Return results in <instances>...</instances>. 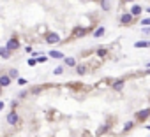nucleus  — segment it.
Returning <instances> with one entry per match:
<instances>
[{"label": "nucleus", "instance_id": "5701e85b", "mask_svg": "<svg viewBox=\"0 0 150 137\" xmlns=\"http://www.w3.org/2000/svg\"><path fill=\"white\" fill-rule=\"evenodd\" d=\"M150 25V18H145V19H141V27H148Z\"/></svg>", "mask_w": 150, "mask_h": 137}, {"label": "nucleus", "instance_id": "4468645a", "mask_svg": "<svg viewBox=\"0 0 150 137\" xmlns=\"http://www.w3.org/2000/svg\"><path fill=\"white\" fill-rule=\"evenodd\" d=\"M64 62H66V65H69V67H76V60H74V58H71V56L64 58Z\"/></svg>", "mask_w": 150, "mask_h": 137}, {"label": "nucleus", "instance_id": "6e6552de", "mask_svg": "<svg viewBox=\"0 0 150 137\" xmlns=\"http://www.w3.org/2000/svg\"><path fill=\"white\" fill-rule=\"evenodd\" d=\"M11 77L9 76H0V86H2V88H7L9 84H11Z\"/></svg>", "mask_w": 150, "mask_h": 137}, {"label": "nucleus", "instance_id": "9d476101", "mask_svg": "<svg viewBox=\"0 0 150 137\" xmlns=\"http://www.w3.org/2000/svg\"><path fill=\"white\" fill-rule=\"evenodd\" d=\"M134 48H150V40H138L134 42Z\"/></svg>", "mask_w": 150, "mask_h": 137}, {"label": "nucleus", "instance_id": "9b49d317", "mask_svg": "<svg viewBox=\"0 0 150 137\" xmlns=\"http://www.w3.org/2000/svg\"><path fill=\"white\" fill-rule=\"evenodd\" d=\"M50 56H51V58H57V60H62V58H66V56H64V53H60V51H57V49L50 51Z\"/></svg>", "mask_w": 150, "mask_h": 137}, {"label": "nucleus", "instance_id": "393cba45", "mask_svg": "<svg viewBox=\"0 0 150 137\" xmlns=\"http://www.w3.org/2000/svg\"><path fill=\"white\" fill-rule=\"evenodd\" d=\"M18 84H19V86H25V84H27V79H23V77H19V79H18Z\"/></svg>", "mask_w": 150, "mask_h": 137}, {"label": "nucleus", "instance_id": "20e7f679", "mask_svg": "<svg viewBox=\"0 0 150 137\" xmlns=\"http://www.w3.org/2000/svg\"><path fill=\"white\" fill-rule=\"evenodd\" d=\"M6 120H7V125H12V127L18 125V120H19V118H18V112L12 109V111L7 114V118H6Z\"/></svg>", "mask_w": 150, "mask_h": 137}, {"label": "nucleus", "instance_id": "7c9ffc66", "mask_svg": "<svg viewBox=\"0 0 150 137\" xmlns=\"http://www.w3.org/2000/svg\"><path fill=\"white\" fill-rule=\"evenodd\" d=\"M147 130H150V125H147Z\"/></svg>", "mask_w": 150, "mask_h": 137}, {"label": "nucleus", "instance_id": "f03ea898", "mask_svg": "<svg viewBox=\"0 0 150 137\" xmlns=\"http://www.w3.org/2000/svg\"><path fill=\"white\" fill-rule=\"evenodd\" d=\"M87 28H85V27H76L73 32H71V37L73 39H79V37H83V35H87Z\"/></svg>", "mask_w": 150, "mask_h": 137}, {"label": "nucleus", "instance_id": "2f4dec72", "mask_svg": "<svg viewBox=\"0 0 150 137\" xmlns=\"http://www.w3.org/2000/svg\"><path fill=\"white\" fill-rule=\"evenodd\" d=\"M147 12H150V7H148V9H147Z\"/></svg>", "mask_w": 150, "mask_h": 137}, {"label": "nucleus", "instance_id": "a878e982", "mask_svg": "<svg viewBox=\"0 0 150 137\" xmlns=\"http://www.w3.org/2000/svg\"><path fill=\"white\" fill-rule=\"evenodd\" d=\"M35 63H37V60H35V58H30V60H28V65H30V67H34Z\"/></svg>", "mask_w": 150, "mask_h": 137}, {"label": "nucleus", "instance_id": "7ed1b4c3", "mask_svg": "<svg viewBox=\"0 0 150 137\" xmlns=\"http://www.w3.org/2000/svg\"><path fill=\"white\" fill-rule=\"evenodd\" d=\"M6 48H7L9 51H16V49H19V40H18L16 37H11V39L7 40V44H6Z\"/></svg>", "mask_w": 150, "mask_h": 137}, {"label": "nucleus", "instance_id": "6ab92c4d", "mask_svg": "<svg viewBox=\"0 0 150 137\" xmlns=\"http://www.w3.org/2000/svg\"><path fill=\"white\" fill-rule=\"evenodd\" d=\"M41 91H42V88H41V86H35V88H32V91H30V93H32V95H39Z\"/></svg>", "mask_w": 150, "mask_h": 137}, {"label": "nucleus", "instance_id": "4be33fe9", "mask_svg": "<svg viewBox=\"0 0 150 137\" xmlns=\"http://www.w3.org/2000/svg\"><path fill=\"white\" fill-rule=\"evenodd\" d=\"M133 125H134L133 121H127V123H125V127H124V130H125V132H127V130H131V128H133Z\"/></svg>", "mask_w": 150, "mask_h": 137}, {"label": "nucleus", "instance_id": "1a4fd4ad", "mask_svg": "<svg viewBox=\"0 0 150 137\" xmlns=\"http://www.w3.org/2000/svg\"><path fill=\"white\" fill-rule=\"evenodd\" d=\"M11 53H12V51H9L7 48H0V56H2L4 60H9V58H11Z\"/></svg>", "mask_w": 150, "mask_h": 137}, {"label": "nucleus", "instance_id": "c85d7f7f", "mask_svg": "<svg viewBox=\"0 0 150 137\" xmlns=\"http://www.w3.org/2000/svg\"><path fill=\"white\" fill-rule=\"evenodd\" d=\"M147 74H150V67H148V68H147Z\"/></svg>", "mask_w": 150, "mask_h": 137}, {"label": "nucleus", "instance_id": "f257e3e1", "mask_svg": "<svg viewBox=\"0 0 150 137\" xmlns=\"http://www.w3.org/2000/svg\"><path fill=\"white\" fill-rule=\"evenodd\" d=\"M44 40H46L48 44H58V42H60V35H58L57 32H48L46 37H44Z\"/></svg>", "mask_w": 150, "mask_h": 137}, {"label": "nucleus", "instance_id": "bb28decb", "mask_svg": "<svg viewBox=\"0 0 150 137\" xmlns=\"http://www.w3.org/2000/svg\"><path fill=\"white\" fill-rule=\"evenodd\" d=\"M141 32H143V34H145V35H150V28H143V30H141Z\"/></svg>", "mask_w": 150, "mask_h": 137}, {"label": "nucleus", "instance_id": "ddd939ff", "mask_svg": "<svg viewBox=\"0 0 150 137\" xmlns=\"http://www.w3.org/2000/svg\"><path fill=\"white\" fill-rule=\"evenodd\" d=\"M113 90H115V91H122V90H124V81H122V79L115 81V83H113Z\"/></svg>", "mask_w": 150, "mask_h": 137}, {"label": "nucleus", "instance_id": "0eeeda50", "mask_svg": "<svg viewBox=\"0 0 150 137\" xmlns=\"http://www.w3.org/2000/svg\"><path fill=\"white\" fill-rule=\"evenodd\" d=\"M129 12H131L133 16H140V14L143 12V7H141V5H138V4H134V5L131 7V11H129Z\"/></svg>", "mask_w": 150, "mask_h": 137}, {"label": "nucleus", "instance_id": "f8f14e48", "mask_svg": "<svg viewBox=\"0 0 150 137\" xmlns=\"http://www.w3.org/2000/svg\"><path fill=\"white\" fill-rule=\"evenodd\" d=\"M101 9L108 12V11L111 9V4H110V0H101Z\"/></svg>", "mask_w": 150, "mask_h": 137}, {"label": "nucleus", "instance_id": "a211bd4d", "mask_svg": "<svg viewBox=\"0 0 150 137\" xmlns=\"http://www.w3.org/2000/svg\"><path fill=\"white\" fill-rule=\"evenodd\" d=\"M97 55L99 56H106V55H108V49H106V48H99L97 49Z\"/></svg>", "mask_w": 150, "mask_h": 137}, {"label": "nucleus", "instance_id": "473e14b6", "mask_svg": "<svg viewBox=\"0 0 150 137\" xmlns=\"http://www.w3.org/2000/svg\"><path fill=\"white\" fill-rule=\"evenodd\" d=\"M0 91H2V86H0Z\"/></svg>", "mask_w": 150, "mask_h": 137}, {"label": "nucleus", "instance_id": "412c9836", "mask_svg": "<svg viewBox=\"0 0 150 137\" xmlns=\"http://www.w3.org/2000/svg\"><path fill=\"white\" fill-rule=\"evenodd\" d=\"M62 72H64V67H57L55 71H53V74H55V76H60Z\"/></svg>", "mask_w": 150, "mask_h": 137}, {"label": "nucleus", "instance_id": "cd10ccee", "mask_svg": "<svg viewBox=\"0 0 150 137\" xmlns=\"http://www.w3.org/2000/svg\"><path fill=\"white\" fill-rule=\"evenodd\" d=\"M4 105H6L4 102H0V111H2V109H4Z\"/></svg>", "mask_w": 150, "mask_h": 137}, {"label": "nucleus", "instance_id": "aec40b11", "mask_svg": "<svg viewBox=\"0 0 150 137\" xmlns=\"http://www.w3.org/2000/svg\"><path fill=\"white\" fill-rule=\"evenodd\" d=\"M7 76H9L11 79H12V77H18V71H16V68H11V71H9V74H7Z\"/></svg>", "mask_w": 150, "mask_h": 137}, {"label": "nucleus", "instance_id": "dca6fc26", "mask_svg": "<svg viewBox=\"0 0 150 137\" xmlns=\"http://www.w3.org/2000/svg\"><path fill=\"white\" fill-rule=\"evenodd\" d=\"M108 128H110V125H108V123H106V125H102L101 128H97V135H102L104 132H108Z\"/></svg>", "mask_w": 150, "mask_h": 137}, {"label": "nucleus", "instance_id": "2eb2a0df", "mask_svg": "<svg viewBox=\"0 0 150 137\" xmlns=\"http://www.w3.org/2000/svg\"><path fill=\"white\" fill-rule=\"evenodd\" d=\"M104 27H101V28H97V30H94V37H102L104 35Z\"/></svg>", "mask_w": 150, "mask_h": 137}, {"label": "nucleus", "instance_id": "f3484780", "mask_svg": "<svg viewBox=\"0 0 150 137\" xmlns=\"http://www.w3.org/2000/svg\"><path fill=\"white\" fill-rule=\"evenodd\" d=\"M76 72H78L79 76H83L85 72H87V68H85V65H76Z\"/></svg>", "mask_w": 150, "mask_h": 137}, {"label": "nucleus", "instance_id": "b1692460", "mask_svg": "<svg viewBox=\"0 0 150 137\" xmlns=\"http://www.w3.org/2000/svg\"><path fill=\"white\" fill-rule=\"evenodd\" d=\"M35 60H37V63H46V60H48V58H46V56H37Z\"/></svg>", "mask_w": 150, "mask_h": 137}, {"label": "nucleus", "instance_id": "423d86ee", "mask_svg": "<svg viewBox=\"0 0 150 137\" xmlns=\"http://www.w3.org/2000/svg\"><path fill=\"white\" fill-rule=\"evenodd\" d=\"M133 14L131 12H125V14H122L120 16V23H122V25H131V23H133Z\"/></svg>", "mask_w": 150, "mask_h": 137}, {"label": "nucleus", "instance_id": "c756f323", "mask_svg": "<svg viewBox=\"0 0 150 137\" xmlns=\"http://www.w3.org/2000/svg\"><path fill=\"white\" fill-rule=\"evenodd\" d=\"M124 2H134V0H124Z\"/></svg>", "mask_w": 150, "mask_h": 137}, {"label": "nucleus", "instance_id": "39448f33", "mask_svg": "<svg viewBox=\"0 0 150 137\" xmlns=\"http://www.w3.org/2000/svg\"><path fill=\"white\" fill-rule=\"evenodd\" d=\"M148 116H150V109H141V111L136 112V120L138 121H145Z\"/></svg>", "mask_w": 150, "mask_h": 137}]
</instances>
